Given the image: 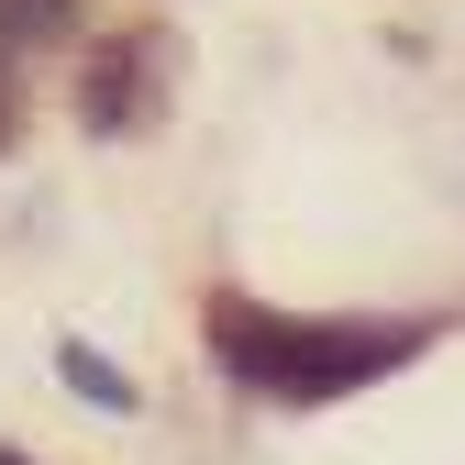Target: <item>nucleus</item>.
Masks as SVG:
<instances>
[{
	"label": "nucleus",
	"mask_w": 465,
	"mask_h": 465,
	"mask_svg": "<svg viewBox=\"0 0 465 465\" xmlns=\"http://www.w3.org/2000/svg\"><path fill=\"white\" fill-rule=\"evenodd\" d=\"M0 465H34V454H12V443H0Z\"/></svg>",
	"instance_id": "423d86ee"
},
{
	"label": "nucleus",
	"mask_w": 465,
	"mask_h": 465,
	"mask_svg": "<svg viewBox=\"0 0 465 465\" xmlns=\"http://www.w3.org/2000/svg\"><path fill=\"white\" fill-rule=\"evenodd\" d=\"M23 134V89H12V67H0V144Z\"/></svg>",
	"instance_id": "39448f33"
},
{
	"label": "nucleus",
	"mask_w": 465,
	"mask_h": 465,
	"mask_svg": "<svg viewBox=\"0 0 465 465\" xmlns=\"http://www.w3.org/2000/svg\"><path fill=\"white\" fill-rule=\"evenodd\" d=\"M166 100H178V34L134 23V34L89 45V78H78V123L89 134H144Z\"/></svg>",
	"instance_id": "f03ea898"
},
{
	"label": "nucleus",
	"mask_w": 465,
	"mask_h": 465,
	"mask_svg": "<svg viewBox=\"0 0 465 465\" xmlns=\"http://www.w3.org/2000/svg\"><path fill=\"white\" fill-rule=\"evenodd\" d=\"M78 23V0H0V45H55Z\"/></svg>",
	"instance_id": "20e7f679"
},
{
	"label": "nucleus",
	"mask_w": 465,
	"mask_h": 465,
	"mask_svg": "<svg viewBox=\"0 0 465 465\" xmlns=\"http://www.w3.org/2000/svg\"><path fill=\"white\" fill-rule=\"evenodd\" d=\"M55 377H67L78 399H100V411H144V388H134L123 366H111L100 343H55Z\"/></svg>",
	"instance_id": "7ed1b4c3"
},
{
	"label": "nucleus",
	"mask_w": 465,
	"mask_h": 465,
	"mask_svg": "<svg viewBox=\"0 0 465 465\" xmlns=\"http://www.w3.org/2000/svg\"><path fill=\"white\" fill-rule=\"evenodd\" d=\"M200 343L266 411H332V399L388 388L399 366H421L443 343V322L432 311H288V300H255V288H211Z\"/></svg>",
	"instance_id": "f257e3e1"
}]
</instances>
